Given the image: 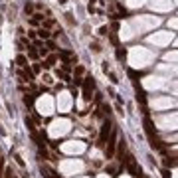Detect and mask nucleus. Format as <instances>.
<instances>
[{"mask_svg":"<svg viewBox=\"0 0 178 178\" xmlns=\"http://www.w3.org/2000/svg\"><path fill=\"white\" fill-rule=\"evenodd\" d=\"M145 131H146V137H148V141H150V145L155 146L156 150H162V145H160V141L156 139V135H155V131H152V121L146 117L145 119Z\"/></svg>","mask_w":178,"mask_h":178,"instance_id":"obj_1","label":"nucleus"},{"mask_svg":"<svg viewBox=\"0 0 178 178\" xmlns=\"http://www.w3.org/2000/svg\"><path fill=\"white\" fill-rule=\"evenodd\" d=\"M109 131H111V121L107 119V121L103 123V129H101V135H99V141H97V146H103V145H105V139H107Z\"/></svg>","mask_w":178,"mask_h":178,"instance_id":"obj_2","label":"nucleus"},{"mask_svg":"<svg viewBox=\"0 0 178 178\" xmlns=\"http://www.w3.org/2000/svg\"><path fill=\"white\" fill-rule=\"evenodd\" d=\"M115 155V135H113L111 139H109V143H107V158H111Z\"/></svg>","mask_w":178,"mask_h":178,"instance_id":"obj_3","label":"nucleus"},{"mask_svg":"<svg viewBox=\"0 0 178 178\" xmlns=\"http://www.w3.org/2000/svg\"><path fill=\"white\" fill-rule=\"evenodd\" d=\"M54 63H56V56H48V57H46V61L42 63V66H44L46 69H50V67H54Z\"/></svg>","mask_w":178,"mask_h":178,"instance_id":"obj_4","label":"nucleus"},{"mask_svg":"<svg viewBox=\"0 0 178 178\" xmlns=\"http://www.w3.org/2000/svg\"><path fill=\"white\" fill-rule=\"evenodd\" d=\"M16 63H18V66H22V67H26V66H28V59H26V56H22V54H20V56L16 57Z\"/></svg>","mask_w":178,"mask_h":178,"instance_id":"obj_5","label":"nucleus"},{"mask_svg":"<svg viewBox=\"0 0 178 178\" xmlns=\"http://www.w3.org/2000/svg\"><path fill=\"white\" fill-rule=\"evenodd\" d=\"M38 36H40V38H42V40H50V36H52V34L48 32V30H46V28H42V30H38Z\"/></svg>","mask_w":178,"mask_h":178,"instance_id":"obj_6","label":"nucleus"},{"mask_svg":"<svg viewBox=\"0 0 178 178\" xmlns=\"http://www.w3.org/2000/svg\"><path fill=\"white\" fill-rule=\"evenodd\" d=\"M125 57H127V50H125V48H117V59H125Z\"/></svg>","mask_w":178,"mask_h":178,"instance_id":"obj_7","label":"nucleus"},{"mask_svg":"<svg viewBox=\"0 0 178 178\" xmlns=\"http://www.w3.org/2000/svg\"><path fill=\"white\" fill-rule=\"evenodd\" d=\"M28 57H30V59H36V57H38V52H36V50H28Z\"/></svg>","mask_w":178,"mask_h":178,"instance_id":"obj_8","label":"nucleus"},{"mask_svg":"<svg viewBox=\"0 0 178 178\" xmlns=\"http://www.w3.org/2000/svg\"><path fill=\"white\" fill-rule=\"evenodd\" d=\"M32 10H34V6H32V4H26V8H24V12H26V14H32Z\"/></svg>","mask_w":178,"mask_h":178,"instance_id":"obj_9","label":"nucleus"},{"mask_svg":"<svg viewBox=\"0 0 178 178\" xmlns=\"http://www.w3.org/2000/svg\"><path fill=\"white\" fill-rule=\"evenodd\" d=\"M40 69H42V66H40V63H34V67H32L34 73H40Z\"/></svg>","mask_w":178,"mask_h":178,"instance_id":"obj_10","label":"nucleus"},{"mask_svg":"<svg viewBox=\"0 0 178 178\" xmlns=\"http://www.w3.org/2000/svg\"><path fill=\"white\" fill-rule=\"evenodd\" d=\"M52 26H54V20H46V22H44V28H46V30H48V28H52Z\"/></svg>","mask_w":178,"mask_h":178,"instance_id":"obj_11","label":"nucleus"},{"mask_svg":"<svg viewBox=\"0 0 178 178\" xmlns=\"http://www.w3.org/2000/svg\"><path fill=\"white\" fill-rule=\"evenodd\" d=\"M34 20H38V22H40V20H44V16H42L40 12H36V14H34Z\"/></svg>","mask_w":178,"mask_h":178,"instance_id":"obj_12","label":"nucleus"},{"mask_svg":"<svg viewBox=\"0 0 178 178\" xmlns=\"http://www.w3.org/2000/svg\"><path fill=\"white\" fill-rule=\"evenodd\" d=\"M48 48H50V50H56V42H54V40H50V42H48Z\"/></svg>","mask_w":178,"mask_h":178,"instance_id":"obj_13","label":"nucleus"},{"mask_svg":"<svg viewBox=\"0 0 178 178\" xmlns=\"http://www.w3.org/2000/svg\"><path fill=\"white\" fill-rule=\"evenodd\" d=\"M14 158H16V162H18V164H20V166H24V160H22V158H20V156H18V155L14 156Z\"/></svg>","mask_w":178,"mask_h":178,"instance_id":"obj_14","label":"nucleus"},{"mask_svg":"<svg viewBox=\"0 0 178 178\" xmlns=\"http://www.w3.org/2000/svg\"><path fill=\"white\" fill-rule=\"evenodd\" d=\"M75 73H77V75H81V73H83V67L77 66V67H75Z\"/></svg>","mask_w":178,"mask_h":178,"instance_id":"obj_15","label":"nucleus"},{"mask_svg":"<svg viewBox=\"0 0 178 178\" xmlns=\"http://www.w3.org/2000/svg\"><path fill=\"white\" fill-rule=\"evenodd\" d=\"M12 176V170H6V172H4V178H10Z\"/></svg>","mask_w":178,"mask_h":178,"instance_id":"obj_16","label":"nucleus"},{"mask_svg":"<svg viewBox=\"0 0 178 178\" xmlns=\"http://www.w3.org/2000/svg\"><path fill=\"white\" fill-rule=\"evenodd\" d=\"M57 2H59V4H66V2H67V0H57Z\"/></svg>","mask_w":178,"mask_h":178,"instance_id":"obj_17","label":"nucleus"}]
</instances>
